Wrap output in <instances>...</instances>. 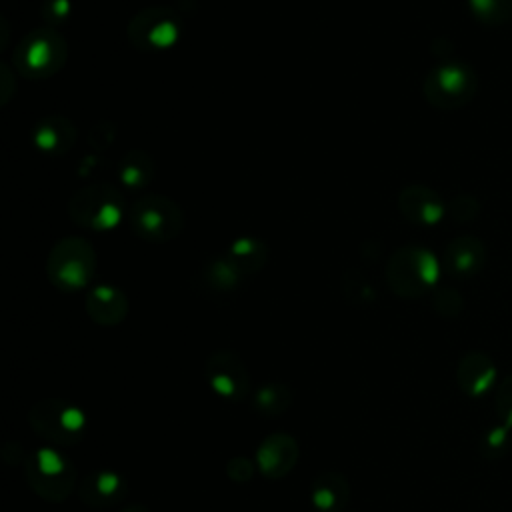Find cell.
Segmentation results:
<instances>
[{
	"mask_svg": "<svg viewBox=\"0 0 512 512\" xmlns=\"http://www.w3.org/2000/svg\"><path fill=\"white\" fill-rule=\"evenodd\" d=\"M310 500L316 512H342L350 500V482L340 472H320L312 480Z\"/></svg>",
	"mask_w": 512,
	"mask_h": 512,
	"instance_id": "obj_14",
	"label": "cell"
},
{
	"mask_svg": "<svg viewBox=\"0 0 512 512\" xmlns=\"http://www.w3.org/2000/svg\"><path fill=\"white\" fill-rule=\"evenodd\" d=\"M96 270V254L84 238H64L58 242L46 264L50 282L66 292L84 288Z\"/></svg>",
	"mask_w": 512,
	"mask_h": 512,
	"instance_id": "obj_4",
	"label": "cell"
},
{
	"mask_svg": "<svg viewBox=\"0 0 512 512\" xmlns=\"http://www.w3.org/2000/svg\"><path fill=\"white\" fill-rule=\"evenodd\" d=\"M64 60V38L50 28H38L30 32L14 52L16 68L28 78H46L58 72Z\"/></svg>",
	"mask_w": 512,
	"mask_h": 512,
	"instance_id": "obj_7",
	"label": "cell"
},
{
	"mask_svg": "<svg viewBox=\"0 0 512 512\" xmlns=\"http://www.w3.org/2000/svg\"><path fill=\"white\" fill-rule=\"evenodd\" d=\"M76 138L74 126L66 118H44L36 124L32 132L34 144L48 152V154H62L66 152Z\"/></svg>",
	"mask_w": 512,
	"mask_h": 512,
	"instance_id": "obj_18",
	"label": "cell"
},
{
	"mask_svg": "<svg viewBox=\"0 0 512 512\" xmlns=\"http://www.w3.org/2000/svg\"><path fill=\"white\" fill-rule=\"evenodd\" d=\"M204 376L210 388L224 400L238 402V400H244L248 394V388H250L248 368L242 362V358L230 350L212 352L206 358Z\"/></svg>",
	"mask_w": 512,
	"mask_h": 512,
	"instance_id": "obj_10",
	"label": "cell"
},
{
	"mask_svg": "<svg viewBox=\"0 0 512 512\" xmlns=\"http://www.w3.org/2000/svg\"><path fill=\"white\" fill-rule=\"evenodd\" d=\"M476 92L474 72L458 62L434 68L424 80V96L438 108H458Z\"/></svg>",
	"mask_w": 512,
	"mask_h": 512,
	"instance_id": "obj_8",
	"label": "cell"
},
{
	"mask_svg": "<svg viewBox=\"0 0 512 512\" xmlns=\"http://www.w3.org/2000/svg\"><path fill=\"white\" fill-rule=\"evenodd\" d=\"M240 272L230 264V260H222V262H214V266H210L208 272V280L214 288L218 290H230L236 282H238Z\"/></svg>",
	"mask_w": 512,
	"mask_h": 512,
	"instance_id": "obj_26",
	"label": "cell"
},
{
	"mask_svg": "<svg viewBox=\"0 0 512 512\" xmlns=\"http://www.w3.org/2000/svg\"><path fill=\"white\" fill-rule=\"evenodd\" d=\"M472 14L484 24H504L512 20V0H468Z\"/></svg>",
	"mask_w": 512,
	"mask_h": 512,
	"instance_id": "obj_22",
	"label": "cell"
},
{
	"mask_svg": "<svg viewBox=\"0 0 512 512\" xmlns=\"http://www.w3.org/2000/svg\"><path fill=\"white\" fill-rule=\"evenodd\" d=\"M180 30V20L178 16L164 8H146L138 12L130 26H128V36L130 42L140 48V50H164L172 46L178 38Z\"/></svg>",
	"mask_w": 512,
	"mask_h": 512,
	"instance_id": "obj_9",
	"label": "cell"
},
{
	"mask_svg": "<svg viewBox=\"0 0 512 512\" xmlns=\"http://www.w3.org/2000/svg\"><path fill=\"white\" fill-rule=\"evenodd\" d=\"M496 364L494 360L480 352H466L456 366V384L468 398H482L496 384Z\"/></svg>",
	"mask_w": 512,
	"mask_h": 512,
	"instance_id": "obj_13",
	"label": "cell"
},
{
	"mask_svg": "<svg viewBox=\"0 0 512 512\" xmlns=\"http://www.w3.org/2000/svg\"><path fill=\"white\" fill-rule=\"evenodd\" d=\"M256 460H250L246 456H234L226 462V476L232 480V482H238V484H246L254 478V472H256Z\"/></svg>",
	"mask_w": 512,
	"mask_h": 512,
	"instance_id": "obj_27",
	"label": "cell"
},
{
	"mask_svg": "<svg viewBox=\"0 0 512 512\" xmlns=\"http://www.w3.org/2000/svg\"><path fill=\"white\" fill-rule=\"evenodd\" d=\"M440 274V264L432 252L420 246H404L396 250L386 266L390 288L404 298L422 296L430 290Z\"/></svg>",
	"mask_w": 512,
	"mask_h": 512,
	"instance_id": "obj_3",
	"label": "cell"
},
{
	"mask_svg": "<svg viewBox=\"0 0 512 512\" xmlns=\"http://www.w3.org/2000/svg\"><path fill=\"white\" fill-rule=\"evenodd\" d=\"M28 424L52 446L64 448L82 440L86 430V416L70 400L42 398L30 406Z\"/></svg>",
	"mask_w": 512,
	"mask_h": 512,
	"instance_id": "obj_2",
	"label": "cell"
},
{
	"mask_svg": "<svg viewBox=\"0 0 512 512\" xmlns=\"http://www.w3.org/2000/svg\"><path fill=\"white\" fill-rule=\"evenodd\" d=\"M292 404V390L282 382H264L252 394V406L262 416H280Z\"/></svg>",
	"mask_w": 512,
	"mask_h": 512,
	"instance_id": "obj_19",
	"label": "cell"
},
{
	"mask_svg": "<svg viewBox=\"0 0 512 512\" xmlns=\"http://www.w3.org/2000/svg\"><path fill=\"white\" fill-rule=\"evenodd\" d=\"M486 260L484 244L474 236L454 238L444 252V266L454 276H472L476 274Z\"/></svg>",
	"mask_w": 512,
	"mask_h": 512,
	"instance_id": "obj_17",
	"label": "cell"
},
{
	"mask_svg": "<svg viewBox=\"0 0 512 512\" xmlns=\"http://www.w3.org/2000/svg\"><path fill=\"white\" fill-rule=\"evenodd\" d=\"M228 260L230 264L242 274H250V272H256L264 260H266V248L258 242V240H252V238H244V240H238L230 254H228Z\"/></svg>",
	"mask_w": 512,
	"mask_h": 512,
	"instance_id": "obj_21",
	"label": "cell"
},
{
	"mask_svg": "<svg viewBox=\"0 0 512 512\" xmlns=\"http://www.w3.org/2000/svg\"><path fill=\"white\" fill-rule=\"evenodd\" d=\"M432 306H434V310H436L440 316H444V318H454V316H458V314L462 312L464 302H462V296H460L456 290H452V288H442V290H438V292L434 294Z\"/></svg>",
	"mask_w": 512,
	"mask_h": 512,
	"instance_id": "obj_25",
	"label": "cell"
},
{
	"mask_svg": "<svg viewBox=\"0 0 512 512\" xmlns=\"http://www.w3.org/2000/svg\"><path fill=\"white\" fill-rule=\"evenodd\" d=\"M126 218L132 232L148 242L172 240L184 226L180 206L164 196H144L132 202Z\"/></svg>",
	"mask_w": 512,
	"mask_h": 512,
	"instance_id": "obj_5",
	"label": "cell"
},
{
	"mask_svg": "<svg viewBox=\"0 0 512 512\" xmlns=\"http://www.w3.org/2000/svg\"><path fill=\"white\" fill-rule=\"evenodd\" d=\"M120 512H148L144 506H138V504H132V506H126L124 510H120Z\"/></svg>",
	"mask_w": 512,
	"mask_h": 512,
	"instance_id": "obj_30",
	"label": "cell"
},
{
	"mask_svg": "<svg viewBox=\"0 0 512 512\" xmlns=\"http://www.w3.org/2000/svg\"><path fill=\"white\" fill-rule=\"evenodd\" d=\"M86 312L100 326L120 324L128 314V298L114 286H96L86 296Z\"/></svg>",
	"mask_w": 512,
	"mask_h": 512,
	"instance_id": "obj_16",
	"label": "cell"
},
{
	"mask_svg": "<svg viewBox=\"0 0 512 512\" xmlns=\"http://www.w3.org/2000/svg\"><path fill=\"white\" fill-rule=\"evenodd\" d=\"M24 476L28 486L48 502L66 500L74 492L78 480V472L70 458L52 446L28 452L24 460Z\"/></svg>",
	"mask_w": 512,
	"mask_h": 512,
	"instance_id": "obj_1",
	"label": "cell"
},
{
	"mask_svg": "<svg viewBox=\"0 0 512 512\" xmlns=\"http://www.w3.org/2000/svg\"><path fill=\"white\" fill-rule=\"evenodd\" d=\"M80 500L92 510H108L124 500L128 494L126 480L114 470H94L80 480Z\"/></svg>",
	"mask_w": 512,
	"mask_h": 512,
	"instance_id": "obj_12",
	"label": "cell"
},
{
	"mask_svg": "<svg viewBox=\"0 0 512 512\" xmlns=\"http://www.w3.org/2000/svg\"><path fill=\"white\" fill-rule=\"evenodd\" d=\"M68 12H70V6H68L66 0H50V2L46 4V8H44V18H46L48 22H54V24H56V22L66 20Z\"/></svg>",
	"mask_w": 512,
	"mask_h": 512,
	"instance_id": "obj_29",
	"label": "cell"
},
{
	"mask_svg": "<svg viewBox=\"0 0 512 512\" xmlns=\"http://www.w3.org/2000/svg\"><path fill=\"white\" fill-rule=\"evenodd\" d=\"M152 174H154V164H152L150 156L142 150L128 152L118 164V176L130 188L146 186L150 182Z\"/></svg>",
	"mask_w": 512,
	"mask_h": 512,
	"instance_id": "obj_20",
	"label": "cell"
},
{
	"mask_svg": "<svg viewBox=\"0 0 512 512\" xmlns=\"http://www.w3.org/2000/svg\"><path fill=\"white\" fill-rule=\"evenodd\" d=\"M300 458L298 442L288 432H272L268 434L256 448V466L258 470L270 478L280 480L288 472L294 470L296 462Z\"/></svg>",
	"mask_w": 512,
	"mask_h": 512,
	"instance_id": "obj_11",
	"label": "cell"
},
{
	"mask_svg": "<svg viewBox=\"0 0 512 512\" xmlns=\"http://www.w3.org/2000/svg\"><path fill=\"white\" fill-rule=\"evenodd\" d=\"M450 212L456 220H470L478 214V204L474 198L468 196H460L450 204Z\"/></svg>",
	"mask_w": 512,
	"mask_h": 512,
	"instance_id": "obj_28",
	"label": "cell"
},
{
	"mask_svg": "<svg viewBox=\"0 0 512 512\" xmlns=\"http://www.w3.org/2000/svg\"><path fill=\"white\" fill-rule=\"evenodd\" d=\"M398 206L410 222L424 224V226L436 224L444 214V206H442V200L438 198V194L420 184L406 186L400 192Z\"/></svg>",
	"mask_w": 512,
	"mask_h": 512,
	"instance_id": "obj_15",
	"label": "cell"
},
{
	"mask_svg": "<svg viewBox=\"0 0 512 512\" xmlns=\"http://www.w3.org/2000/svg\"><path fill=\"white\" fill-rule=\"evenodd\" d=\"M494 408H496V416L500 418V424H504L508 430H512V374L504 376L496 384Z\"/></svg>",
	"mask_w": 512,
	"mask_h": 512,
	"instance_id": "obj_24",
	"label": "cell"
},
{
	"mask_svg": "<svg viewBox=\"0 0 512 512\" xmlns=\"http://www.w3.org/2000/svg\"><path fill=\"white\" fill-rule=\"evenodd\" d=\"M124 198L108 184H90L80 188L70 204V218L90 230L106 232L114 228L124 214Z\"/></svg>",
	"mask_w": 512,
	"mask_h": 512,
	"instance_id": "obj_6",
	"label": "cell"
},
{
	"mask_svg": "<svg viewBox=\"0 0 512 512\" xmlns=\"http://www.w3.org/2000/svg\"><path fill=\"white\" fill-rule=\"evenodd\" d=\"M510 448V430L504 424H496L486 430L478 442V452L486 460H500Z\"/></svg>",
	"mask_w": 512,
	"mask_h": 512,
	"instance_id": "obj_23",
	"label": "cell"
}]
</instances>
